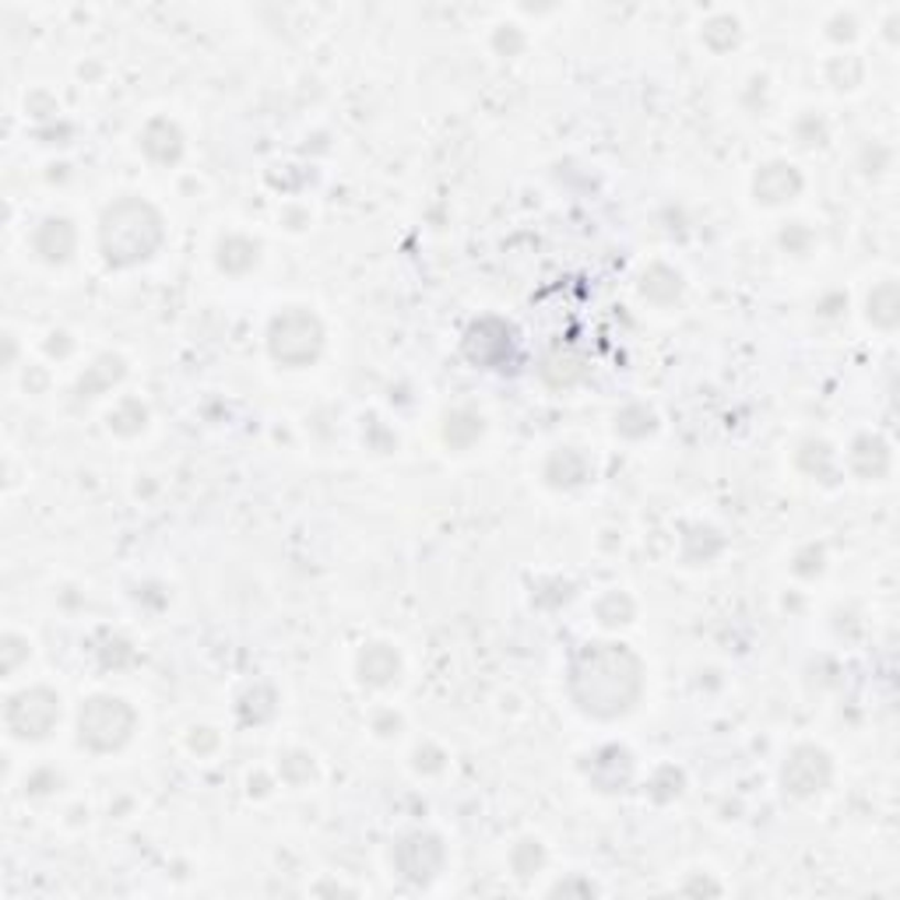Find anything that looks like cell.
Here are the masks:
<instances>
[{
  "label": "cell",
  "mask_w": 900,
  "mask_h": 900,
  "mask_svg": "<svg viewBox=\"0 0 900 900\" xmlns=\"http://www.w3.org/2000/svg\"><path fill=\"white\" fill-rule=\"evenodd\" d=\"M567 690L581 714L612 722L637 707L644 693V665L626 644H584L570 661Z\"/></svg>",
  "instance_id": "obj_1"
},
{
  "label": "cell",
  "mask_w": 900,
  "mask_h": 900,
  "mask_svg": "<svg viewBox=\"0 0 900 900\" xmlns=\"http://www.w3.org/2000/svg\"><path fill=\"white\" fill-rule=\"evenodd\" d=\"M166 240V222L155 205L141 197H120L102 211L99 222V250L106 264L134 267L141 261L155 257V250Z\"/></svg>",
  "instance_id": "obj_2"
},
{
  "label": "cell",
  "mask_w": 900,
  "mask_h": 900,
  "mask_svg": "<svg viewBox=\"0 0 900 900\" xmlns=\"http://www.w3.org/2000/svg\"><path fill=\"white\" fill-rule=\"evenodd\" d=\"M138 711L123 696H88L78 711V743L92 753H117L134 739Z\"/></svg>",
  "instance_id": "obj_3"
},
{
  "label": "cell",
  "mask_w": 900,
  "mask_h": 900,
  "mask_svg": "<svg viewBox=\"0 0 900 900\" xmlns=\"http://www.w3.org/2000/svg\"><path fill=\"white\" fill-rule=\"evenodd\" d=\"M267 352H272L275 363L303 370L320 359L323 352V323L317 314H310L306 306H289L272 317L267 323Z\"/></svg>",
  "instance_id": "obj_4"
},
{
  "label": "cell",
  "mask_w": 900,
  "mask_h": 900,
  "mask_svg": "<svg viewBox=\"0 0 900 900\" xmlns=\"http://www.w3.org/2000/svg\"><path fill=\"white\" fill-rule=\"evenodd\" d=\"M4 725L14 739L22 743H40L61 725V696L46 687L22 690L8 700L4 707Z\"/></svg>",
  "instance_id": "obj_5"
},
{
  "label": "cell",
  "mask_w": 900,
  "mask_h": 900,
  "mask_svg": "<svg viewBox=\"0 0 900 900\" xmlns=\"http://www.w3.org/2000/svg\"><path fill=\"white\" fill-rule=\"evenodd\" d=\"M391 861H394V869H398L402 879L426 887L443 872L447 852H443V841L437 834L416 831V834H408V837H402L398 844H394Z\"/></svg>",
  "instance_id": "obj_6"
},
{
  "label": "cell",
  "mask_w": 900,
  "mask_h": 900,
  "mask_svg": "<svg viewBox=\"0 0 900 900\" xmlns=\"http://www.w3.org/2000/svg\"><path fill=\"white\" fill-rule=\"evenodd\" d=\"M834 764L820 746H795L781 767V784L791 799H813L831 784Z\"/></svg>",
  "instance_id": "obj_7"
},
{
  "label": "cell",
  "mask_w": 900,
  "mask_h": 900,
  "mask_svg": "<svg viewBox=\"0 0 900 900\" xmlns=\"http://www.w3.org/2000/svg\"><path fill=\"white\" fill-rule=\"evenodd\" d=\"M514 349V331L507 320L500 317H482L468 328L464 338V355L472 359L475 366H500L503 359Z\"/></svg>",
  "instance_id": "obj_8"
},
{
  "label": "cell",
  "mask_w": 900,
  "mask_h": 900,
  "mask_svg": "<svg viewBox=\"0 0 900 900\" xmlns=\"http://www.w3.org/2000/svg\"><path fill=\"white\" fill-rule=\"evenodd\" d=\"M799 190H802V176L795 166H788V162H767V166H760V173L753 176V194L760 205L795 201Z\"/></svg>",
  "instance_id": "obj_9"
},
{
  "label": "cell",
  "mask_w": 900,
  "mask_h": 900,
  "mask_svg": "<svg viewBox=\"0 0 900 900\" xmlns=\"http://www.w3.org/2000/svg\"><path fill=\"white\" fill-rule=\"evenodd\" d=\"M75 246H78V232H75V226H70L67 219H46V222L35 226V232H32V250L46 264L70 261Z\"/></svg>",
  "instance_id": "obj_10"
},
{
  "label": "cell",
  "mask_w": 900,
  "mask_h": 900,
  "mask_svg": "<svg viewBox=\"0 0 900 900\" xmlns=\"http://www.w3.org/2000/svg\"><path fill=\"white\" fill-rule=\"evenodd\" d=\"M355 669H359V679H363L366 687L384 690V687H391V682H398V676H402V658H398V651H394V647H387V644H366L363 651H359Z\"/></svg>",
  "instance_id": "obj_11"
},
{
  "label": "cell",
  "mask_w": 900,
  "mask_h": 900,
  "mask_svg": "<svg viewBox=\"0 0 900 900\" xmlns=\"http://www.w3.org/2000/svg\"><path fill=\"white\" fill-rule=\"evenodd\" d=\"M141 152H145L158 166H173L184 155V131L173 120L155 117L145 131H141Z\"/></svg>",
  "instance_id": "obj_12"
},
{
  "label": "cell",
  "mask_w": 900,
  "mask_h": 900,
  "mask_svg": "<svg viewBox=\"0 0 900 900\" xmlns=\"http://www.w3.org/2000/svg\"><path fill=\"white\" fill-rule=\"evenodd\" d=\"M634 778V756L619 746H605L591 756V781L602 791H623Z\"/></svg>",
  "instance_id": "obj_13"
},
{
  "label": "cell",
  "mask_w": 900,
  "mask_h": 900,
  "mask_svg": "<svg viewBox=\"0 0 900 900\" xmlns=\"http://www.w3.org/2000/svg\"><path fill=\"white\" fill-rule=\"evenodd\" d=\"M852 472L858 479H866V482H876V479H883L890 472V447L883 437H876V433H861L855 443H852Z\"/></svg>",
  "instance_id": "obj_14"
},
{
  "label": "cell",
  "mask_w": 900,
  "mask_h": 900,
  "mask_svg": "<svg viewBox=\"0 0 900 900\" xmlns=\"http://www.w3.org/2000/svg\"><path fill=\"white\" fill-rule=\"evenodd\" d=\"M588 468L591 464L578 447H560L546 461V482L556 485V490H573V485H581L588 479Z\"/></svg>",
  "instance_id": "obj_15"
},
{
  "label": "cell",
  "mask_w": 900,
  "mask_h": 900,
  "mask_svg": "<svg viewBox=\"0 0 900 900\" xmlns=\"http://www.w3.org/2000/svg\"><path fill=\"white\" fill-rule=\"evenodd\" d=\"M640 293L658 306H669L682 296V275L669 264H651L640 278Z\"/></svg>",
  "instance_id": "obj_16"
},
{
  "label": "cell",
  "mask_w": 900,
  "mask_h": 900,
  "mask_svg": "<svg viewBox=\"0 0 900 900\" xmlns=\"http://www.w3.org/2000/svg\"><path fill=\"white\" fill-rule=\"evenodd\" d=\"M257 254H261V246L254 240H246V237H226L219 243V267L226 275H246L250 267L257 264Z\"/></svg>",
  "instance_id": "obj_17"
},
{
  "label": "cell",
  "mask_w": 900,
  "mask_h": 900,
  "mask_svg": "<svg viewBox=\"0 0 900 900\" xmlns=\"http://www.w3.org/2000/svg\"><path fill=\"white\" fill-rule=\"evenodd\" d=\"M120 376H123V359H120V355H102V359H96V363L88 366L85 376L78 381L81 398H96V394L110 391V387L120 381Z\"/></svg>",
  "instance_id": "obj_18"
},
{
  "label": "cell",
  "mask_w": 900,
  "mask_h": 900,
  "mask_svg": "<svg viewBox=\"0 0 900 900\" xmlns=\"http://www.w3.org/2000/svg\"><path fill=\"white\" fill-rule=\"evenodd\" d=\"M482 433H485V422H482V416H475V411L458 408V411H450V416H447L443 440H447L450 447H454V450L472 447Z\"/></svg>",
  "instance_id": "obj_19"
},
{
  "label": "cell",
  "mask_w": 900,
  "mask_h": 900,
  "mask_svg": "<svg viewBox=\"0 0 900 900\" xmlns=\"http://www.w3.org/2000/svg\"><path fill=\"white\" fill-rule=\"evenodd\" d=\"M897 310H900V303H897V285H893V282L876 285L872 296H869V320L876 323V328L890 331L893 323H897V317H900Z\"/></svg>",
  "instance_id": "obj_20"
},
{
  "label": "cell",
  "mask_w": 900,
  "mask_h": 900,
  "mask_svg": "<svg viewBox=\"0 0 900 900\" xmlns=\"http://www.w3.org/2000/svg\"><path fill=\"white\" fill-rule=\"evenodd\" d=\"M145 422H149V408L141 405V402H134V398H123L110 411V429H113V433H120V437L141 433V429H145Z\"/></svg>",
  "instance_id": "obj_21"
},
{
  "label": "cell",
  "mask_w": 900,
  "mask_h": 900,
  "mask_svg": "<svg viewBox=\"0 0 900 900\" xmlns=\"http://www.w3.org/2000/svg\"><path fill=\"white\" fill-rule=\"evenodd\" d=\"M799 468L809 475H816V479H826V482H834V450L826 447L823 440H809L802 443L799 450Z\"/></svg>",
  "instance_id": "obj_22"
},
{
  "label": "cell",
  "mask_w": 900,
  "mask_h": 900,
  "mask_svg": "<svg viewBox=\"0 0 900 900\" xmlns=\"http://www.w3.org/2000/svg\"><path fill=\"white\" fill-rule=\"evenodd\" d=\"M739 35H743L739 18H732V14H714L711 22L704 25V43H707L714 53L732 50L735 43H739Z\"/></svg>",
  "instance_id": "obj_23"
},
{
  "label": "cell",
  "mask_w": 900,
  "mask_h": 900,
  "mask_svg": "<svg viewBox=\"0 0 900 900\" xmlns=\"http://www.w3.org/2000/svg\"><path fill=\"white\" fill-rule=\"evenodd\" d=\"M634 602H629L623 591H608V595L595 605V616L602 626H626L634 623Z\"/></svg>",
  "instance_id": "obj_24"
},
{
  "label": "cell",
  "mask_w": 900,
  "mask_h": 900,
  "mask_svg": "<svg viewBox=\"0 0 900 900\" xmlns=\"http://www.w3.org/2000/svg\"><path fill=\"white\" fill-rule=\"evenodd\" d=\"M655 411L651 408H644V405H629V408H623L619 416H616V429L623 437H634V440H640V437H647V433H655Z\"/></svg>",
  "instance_id": "obj_25"
},
{
  "label": "cell",
  "mask_w": 900,
  "mask_h": 900,
  "mask_svg": "<svg viewBox=\"0 0 900 900\" xmlns=\"http://www.w3.org/2000/svg\"><path fill=\"white\" fill-rule=\"evenodd\" d=\"M511 861H514V872L528 879L531 872H538L546 866V852H542V844H538V841H520L514 848V855H511Z\"/></svg>",
  "instance_id": "obj_26"
},
{
  "label": "cell",
  "mask_w": 900,
  "mask_h": 900,
  "mask_svg": "<svg viewBox=\"0 0 900 900\" xmlns=\"http://www.w3.org/2000/svg\"><path fill=\"white\" fill-rule=\"evenodd\" d=\"M282 778L289 784H303L306 778H314V760L306 753H289L282 760Z\"/></svg>",
  "instance_id": "obj_27"
},
{
  "label": "cell",
  "mask_w": 900,
  "mask_h": 900,
  "mask_svg": "<svg viewBox=\"0 0 900 900\" xmlns=\"http://www.w3.org/2000/svg\"><path fill=\"white\" fill-rule=\"evenodd\" d=\"M22 658H29V640H22V637L8 634V637H4V672L11 676V672L18 669V661H22Z\"/></svg>",
  "instance_id": "obj_28"
}]
</instances>
